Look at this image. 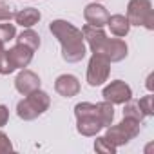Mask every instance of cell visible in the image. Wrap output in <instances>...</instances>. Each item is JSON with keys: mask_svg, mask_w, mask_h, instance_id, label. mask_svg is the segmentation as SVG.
Instances as JSON below:
<instances>
[{"mask_svg": "<svg viewBox=\"0 0 154 154\" xmlns=\"http://www.w3.org/2000/svg\"><path fill=\"white\" fill-rule=\"evenodd\" d=\"M49 31L62 45V58L69 63L82 62L87 54L85 40L82 29L72 26L67 20H53L49 24Z\"/></svg>", "mask_w": 154, "mask_h": 154, "instance_id": "1", "label": "cell"}, {"mask_svg": "<svg viewBox=\"0 0 154 154\" xmlns=\"http://www.w3.org/2000/svg\"><path fill=\"white\" fill-rule=\"evenodd\" d=\"M82 33H84V40L87 42L93 54H100V56L107 58L111 63L122 62V60L127 58L129 47L122 38H118V36L109 38L102 27H94V26H89V24H85L82 27Z\"/></svg>", "mask_w": 154, "mask_h": 154, "instance_id": "2", "label": "cell"}, {"mask_svg": "<svg viewBox=\"0 0 154 154\" xmlns=\"http://www.w3.org/2000/svg\"><path fill=\"white\" fill-rule=\"evenodd\" d=\"M74 116H76V131L82 136L93 138V136H98V132L103 129L100 116H98L96 103H89V102L76 103L74 105Z\"/></svg>", "mask_w": 154, "mask_h": 154, "instance_id": "3", "label": "cell"}, {"mask_svg": "<svg viewBox=\"0 0 154 154\" xmlns=\"http://www.w3.org/2000/svg\"><path fill=\"white\" fill-rule=\"evenodd\" d=\"M49 105H51L49 94L42 89H36V91L26 94V98L17 103V114L20 120L31 122V120H36L38 116H42L49 109Z\"/></svg>", "mask_w": 154, "mask_h": 154, "instance_id": "4", "label": "cell"}, {"mask_svg": "<svg viewBox=\"0 0 154 154\" xmlns=\"http://www.w3.org/2000/svg\"><path fill=\"white\" fill-rule=\"evenodd\" d=\"M141 131V122L131 120V118H123L118 125H109L105 131V138L118 149L122 145H127L131 140H134Z\"/></svg>", "mask_w": 154, "mask_h": 154, "instance_id": "5", "label": "cell"}, {"mask_svg": "<svg viewBox=\"0 0 154 154\" xmlns=\"http://www.w3.org/2000/svg\"><path fill=\"white\" fill-rule=\"evenodd\" d=\"M127 20L131 26H143L145 29H154V11L150 0H129Z\"/></svg>", "mask_w": 154, "mask_h": 154, "instance_id": "6", "label": "cell"}, {"mask_svg": "<svg viewBox=\"0 0 154 154\" xmlns=\"http://www.w3.org/2000/svg\"><path fill=\"white\" fill-rule=\"evenodd\" d=\"M111 72V62L100 54H93L87 63V84L91 87H100L107 82Z\"/></svg>", "mask_w": 154, "mask_h": 154, "instance_id": "7", "label": "cell"}, {"mask_svg": "<svg viewBox=\"0 0 154 154\" xmlns=\"http://www.w3.org/2000/svg\"><path fill=\"white\" fill-rule=\"evenodd\" d=\"M102 96L105 102H109L112 105H123L125 102H129L132 98V89L123 80H114L103 87Z\"/></svg>", "mask_w": 154, "mask_h": 154, "instance_id": "8", "label": "cell"}, {"mask_svg": "<svg viewBox=\"0 0 154 154\" xmlns=\"http://www.w3.org/2000/svg\"><path fill=\"white\" fill-rule=\"evenodd\" d=\"M40 85H42L40 76L36 72L29 71V69H22L18 72V76L15 78V89L20 94H24V96L33 93V91H36V89H40Z\"/></svg>", "mask_w": 154, "mask_h": 154, "instance_id": "9", "label": "cell"}, {"mask_svg": "<svg viewBox=\"0 0 154 154\" xmlns=\"http://www.w3.org/2000/svg\"><path fill=\"white\" fill-rule=\"evenodd\" d=\"M33 54H35V51H31L29 47H26V45H22V44H17L15 47H11V49L8 51V62H9V65L13 67V71H17V69H26V67L31 63Z\"/></svg>", "mask_w": 154, "mask_h": 154, "instance_id": "10", "label": "cell"}, {"mask_svg": "<svg viewBox=\"0 0 154 154\" xmlns=\"http://www.w3.org/2000/svg\"><path fill=\"white\" fill-rule=\"evenodd\" d=\"M80 82L74 74H60L54 80V91L63 98H72L80 93Z\"/></svg>", "mask_w": 154, "mask_h": 154, "instance_id": "11", "label": "cell"}, {"mask_svg": "<svg viewBox=\"0 0 154 154\" xmlns=\"http://www.w3.org/2000/svg\"><path fill=\"white\" fill-rule=\"evenodd\" d=\"M109 17H111L109 11H107L102 4H98V2L89 4V6H85V9H84V18H85V22H87L89 26H94V27H103V26H107Z\"/></svg>", "mask_w": 154, "mask_h": 154, "instance_id": "12", "label": "cell"}, {"mask_svg": "<svg viewBox=\"0 0 154 154\" xmlns=\"http://www.w3.org/2000/svg\"><path fill=\"white\" fill-rule=\"evenodd\" d=\"M13 18H15V22H17L18 26H22L24 29H27V27H33L35 24L40 22L42 13H40L38 9H35V8H24V9L17 11Z\"/></svg>", "mask_w": 154, "mask_h": 154, "instance_id": "13", "label": "cell"}, {"mask_svg": "<svg viewBox=\"0 0 154 154\" xmlns=\"http://www.w3.org/2000/svg\"><path fill=\"white\" fill-rule=\"evenodd\" d=\"M107 26H109L111 33L114 36H118V38L127 36L129 31H131V24H129V20H127L125 15H112V17H109Z\"/></svg>", "mask_w": 154, "mask_h": 154, "instance_id": "14", "label": "cell"}, {"mask_svg": "<svg viewBox=\"0 0 154 154\" xmlns=\"http://www.w3.org/2000/svg\"><path fill=\"white\" fill-rule=\"evenodd\" d=\"M17 44H22V45L29 47L31 51H36L40 47V35L36 31H33L31 27H27L17 36Z\"/></svg>", "mask_w": 154, "mask_h": 154, "instance_id": "15", "label": "cell"}, {"mask_svg": "<svg viewBox=\"0 0 154 154\" xmlns=\"http://www.w3.org/2000/svg\"><path fill=\"white\" fill-rule=\"evenodd\" d=\"M96 109H98V116H100L102 125L109 127L112 123V120H114V107H112V103H109V102L103 100V102L96 103Z\"/></svg>", "mask_w": 154, "mask_h": 154, "instance_id": "16", "label": "cell"}, {"mask_svg": "<svg viewBox=\"0 0 154 154\" xmlns=\"http://www.w3.org/2000/svg\"><path fill=\"white\" fill-rule=\"evenodd\" d=\"M123 118H131V120H136V122H143L145 114H143V111L140 109L138 100H132V98H131L129 102L123 103Z\"/></svg>", "mask_w": 154, "mask_h": 154, "instance_id": "17", "label": "cell"}, {"mask_svg": "<svg viewBox=\"0 0 154 154\" xmlns=\"http://www.w3.org/2000/svg\"><path fill=\"white\" fill-rule=\"evenodd\" d=\"M94 150L100 154H116V147L105 136H98L94 140Z\"/></svg>", "mask_w": 154, "mask_h": 154, "instance_id": "18", "label": "cell"}, {"mask_svg": "<svg viewBox=\"0 0 154 154\" xmlns=\"http://www.w3.org/2000/svg\"><path fill=\"white\" fill-rule=\"evenodd\" d=\"M17 38V27L15 24H0V42L8 44Z\"/></svg>", "mask_w": 154, "mask_h": 154, "instance_id": "19", "label": "cell"}, {"mask_svg": "<svg viewBox=\"0 0 154 154\" xmlns=\"http://www.w3.org/2000/svg\"><path fill=\"white\" fill-rule=\"evenodd\" d=\"M4 45L6 44L0 42V74H11L13 72V67L8 62V49Z\"/></svg>", "mask_w": 154, "mask_h": 154, "instance_id": "20", "label": "cell"}, {"mask_svg": "<svg viewBox=\"0 0 154 154\" xmlns=\"http://www.w3.org/2000/svg\"><path fill=\"white\" fill-rule=\"evenodd\" d=\"M152 100H154V96H152V94H147V96H143V98H140V100H138V105H140V109L143 111V114H145V116H152V114H154Z\"/></svg>", "mask_w": 154, "mask_h": 154, "instance_id": "21", "label": "cell"}, {"mask_svg": "<svg viewBox=\"0 0 154 154\" xmlns=\"http://www.w3.org/2000/svg\"><path fill=\"white\" fill-rule=\"evenodd\" d=\"M11 150H13V143H11L9 136L0 131V154H8Z\"/></svg>", "mask_w": 154, "mask_h": 154, "instance_id": "22", "label": "cell"}, {"mask_svg": "<svg viewBox=\"0 0 154 154\" xmlns=\"http://www.w3.org/2000/svg\"><path fill=\"white\" fill-rule=\"evenodd\" d=\"M15 17V13L11 11V8L4 2H0V22H9Z\"/></svg>", "mask_w": 154, "mask_h": 154, "instance_id": "23", "label": "cell"}, {"mask_svg": "<svg viewBox=\"0 0 154 154\" xmlns=\"http://www.w3.org/2000/svg\"><path fill=\"white\" fill-rule=\"evenodd\" d=\"M9 122V109L6 105H0V127H4Z\"/></svg>", "mask_w": 154, "mask_h": 154, "instance_id": "24", "label": "cell"}, {"mask_svg": "<svg viewBox=\"0 0 154 154\" xmlns=\"http://www.w3.org/2000/svg\"><path fill=\"white\" fill-rule=\"evenodd\" d=\"M145 85H147V89H149V91H152V87H154V85H152V74H149V76H147V84H145Z\"/></svg>", "mask_w": 154, "mask_h": 154, "instance_id": "25", "label": "cell"}, {"mask_svg": "<svg viewBox=\"0 0 154 154\" xmlns=\"http://www.w3.org/2000/svg\"><path fill=\"white\" fill-rule=\"evenodd\" d=\"M94 2H100V0H94Z\"/></svg>", "mask_w": 154, "mask_h": 154, "instance_id": "26", "label": "cell"}]
</instances>
